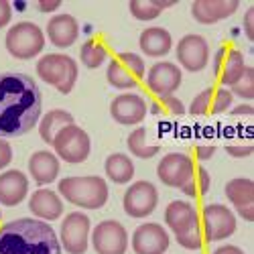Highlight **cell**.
I'll list each match as a JSON object with an SVG mask.
<instances>
[{"label":"cell","instance_id":"cell-25","mask_svg":"<svg viewBox=\"0 0 254 254\" xmlns=\"http://www.w3.org/2000/svg\"><path fill=\"white\" fill-rule=\"evenodd\" d=\"M61 163L51 151H37L29 159V173L37 185H49L59 177Z\"/></svg>","mask_w":254,"mask_h":254},{"label":"cell","instance_id":"cell-13","mask_svg":"<svg viewBox=\"0 0 254 254\" xmlns=\"http://www.w3.org/2000/svg\"><path fill=\"white\" fill-rule=\"evenodd\" d=\"M183 73L179 65L171 61H159L146 73V88L157 98L161 96H173L181 86Z\"/></svg>","mask_w":254,"mask_h":254},{"label":"cell","instance_id":"cell-16","mask_svg":"<svg viewBox=\"0 0 254 254\" xmlns=\"http://www.w3.org/2000/svg\"><path fill=\"white\" fill-rule=\"evenodd\" d=\"M193 159L185 155V153H169L161 159L159 167H157V175L161 179V183H165L167 187H177L181 189L183 183L189 179L193 171Z\"/></svg>","mask_w":254,"mask_h":254},{"label":"cell","instance_id":"cell-4","mask_svg":"<svg viewBox=\"0 0 254 254\" xmlns=\"http://www.w3.org/2000/svg\"><path fill=\"white\" fill-rule=\"evenodd\" d=\"M37 75L59 94H69L79 75L77 63L65 53H47L37 61Z\"/></svg>","mask_w":254,"mask_h":254},{"label":"cell","instance_id":"cell-20","mask_svg":"<svg viewBox=\"0 0 254 254\" xmlns=\"http://www.w3.org/2000/svg\"><path fill=\"white\" fill-rule=\"evenodd\" d=\"M238 0H195L191 14L199 25H216L238 10Z\"/></svg>","mask_w":254,"mask_h":254},{"label":"cell","instance_id":"cell-14","mask_svg":"<svg viewBox=\"0 0 254 254\" xmlns=\"http://www.w3.org/2000/svg\"><path fill=\"white\" fill-rule=\"evenodd\" d=\"M130 244L134 254H165L171 244V238L161 224L146 222L134 230Z\"/></svg>","mask_w":254,"mask_h":254},{"label":"cell","instance_id":"cell-5","mask_svg":"<svg viewBox=\"0 0 254 254\" xmlns=\"http://www.w3.org/2000/svg\"><path fill=\"white\" fill-rule=\"evenodd\" d=\"M4 45L6 51L16 59H33L45 49V33L39 25L23 20L8 29Z\"/></svg>","mask_w":254,"mask_h":254},{"label":"cell","instance_id":"cell-18","mask_svg":"<svg viewBox=\"0 0 254 254\" xmlns=\"http://www.w3.org/2000/svg\"><path fill=\"white\" fill-rule=\"evenodd\" d=\"M234 96L230 94L228 88H205L199 92L191 106H189V114L193 116H211V114H224L232 108Z\"/></svg>","mask_w":254,"mask_h":254},{"label":"cell","instance_id":"cell-12","mask_svg":"<svg viewBox=\"0 0 254 254\" xmlns=\"http://www.w3.org/2000/svg\"><path fill=\"white\" fill-rule=\"evenodd\" d=\"M246 69V61L242 51L230 45H222L214 57V75L220 81V86L232 88L242 77Z\"/></svg>","mask_w":254,"mask_h":254},{"label":"cell","instance_id":"cell-8","mask_svg":"<svg viewBox=\"0 0 254 254\" xmlns=\"http://www.w3.org/2000/svg\"><path fill=\"white\" fill-rule=\"evenodd\" d=\"M90 232H92L90 218L81 214V211H71V214L63 218L59 228L61 248L69 254H83L90 244Z\"/></svg>","mask_w":254,"mask_h":254},{"label":"cell","instance_id":"cell-21","mask_svg":"<svg viewBox=\"0 0 254 254\" xmlns=\"http://www.w3.org/2000/svg\"><path fill=\"white\" fill-rule=\"evenodd\" d=\"M29 209L33 211V216H37V220L55 222L63 216V199L53 189L39 187L29 197Z\"/></svg>","mask_w":254,"mask_h":254},{"label":"cell","instance_id":"cell-39","mask_svg":"<svg viewBox=\"0 0 254 254\" xmlns=\"http://www.w3.org/2000/svg\"><path fill=\"white\" fill-rule=\"evenodd\" d=\"M244 33L248 41H254V6H250L244 14Z\"/></svg>","mask_w":254,"mask_h":254},{"label":"cell","instance_id":"cell-38","mask_svg":"<svg viewBox=\"0 0 254 254\" xmlns=\"http://www.w3.org/2000/svg\"><path fill=\"white\" fill-rule=\"evenodd\" d=\"M12 18V6L8 0H0V29H4Z\"/></svg>","mask_w":254,"mask_h":254},{"label":"cell","instance_id":"cell-23","mask_svg":"<svg viewBox=\"0 0 254 254\" xmlns=\"http://www.w3.org/2000/svg\"><path fill=\"white\" fill-rule=\"evenodd\" d=\"M165 224L177 236V234H181V232L197 228L199 226V214H197L193 203L183 201V199H175L165 209Z\"/></svg>","mask_w":254,"mask_h":254},{"label":"cell","instance_id":"cell-22","mask_svg":"<svg viewBox=\"0 0 254 254\" xmlns=\"http://www.w3.org/2000/svg\"><path fill=\"white\" fill-rule=\"evenodd\" d=\"M29 195V179L18 169H8L0 173V203L6 207H14L23 203Z\"/></svg>","mask_w":254,"mask_h":254},{"label":"cell","instance_id":"cell-15","mask_svg":"<svg viewBox=\"0 0 254 254\" xmlns=\"http://www.w3.org/2000/svg\"><path fill=\"white\" fill-rule=\"evenodd\" d=\"M177 61L183 65L187 71H201L205 69L207 61H209V45L205 37L201 35H185L179 43H177Z\"/></svg>","mask_w":254,"mask_h":254},{"label":"cell","instance_id":"cell-3","mask_svg":"<svg viewBox=\"0 0 254 254\" xmlns=\"http://www.w3.org/2000/svg\"><path fill=\"white\" fill-rule=\"evenodd\" d=\"M59 195L83 209H100L108 201V183L104 177H65L59 181Z\"/></svg>","mask_w":254,"mask_h":254},{"label":"cell","instance_id":"cell-44","mask_svg":"<svg viewBox=\"0 0 254 254\" xmlns=\"http://www.w3.org/2000/svg\"><path fill=\"white\" fill-rule=\"evenodd\" d=\"M0 222H2V209H0Z\"/></svg>","mask_w":254,"mask_h":254},{"label":"cell","instance_id":"cell-34","mask_svg":"<svg viewBox=\"0 0 254 254\" xmlns=\"http://www.w3.org/2000/svg\"><path fill=\"white\" fill-rule=\"evenodd\" d=\"M230 94L232 96H238L242 100H252L254 98V67L246 65L242 77L230 88Z\"/></svg>","mask_w":254,"mask_h":254},{"label":"cell","instance_id":"cell-27","mask_svg":"<svg viewBox=\"0 0 254 254\" xmlns=\"http://www.w3.org/2000/svg\"><path fill=\"white\" fill-rule=\"evenodd\" d=\"M104 171H106V177H108L112 183L124 185V183H130L134 177V163L128 155L112 153L104 163Z\"/></svg>","mask_w":254,"mask_h":254},{"label":"cell","instance_id":"cell-26","mask_svg":"<svg viewBox=\"0 0 254 254\" xmlns=\"http://www.w3.org/2000/svg\"><path fill=\"white\" fill-rule=\"evenodd\" d=\"M140 51L149 57H165L173 47V37L163 27H149L140 33Z\"/></svg>","mask_w":254,"mask_h":254},{"label":"cell","instance_id":"cell-19","mask_svg":"<svg viewBox=\"0 0 254 254\" xmlns=\"http://www.w3.org/2000/svg\"><path fill=\"white\" fill-rule=\"evenodd\" d=\"M226 197L236 207L238 216L254 222V183L248 177H236L226 183Z\"/></svg>","mask_w":254,"mask_h":254},{"label":"cell","instance_id":"cell-9","mask_svg":"<svg viewBox=\"0 0 254 254\" xmlns=\"http://www.w3.org/2000/svg\"><path fill=\"white\" fill-rule=\"evenodd\" d=\"M203 220V236L207 242H222L236 232V216L230 207L222 203H209L201 211Z\"/></svg>","mask_w":254,"mask_h":254},{"label":"cell","instance_id":"cell-43","mask_svg":"<svg viewBox=\"0 0 254 254\" xmlns=\"http://www.w3.org/2000/svg\"><path fill=\"white\" fill-rule=\"evenodd\" d=\"M211 254H244V250H242V248H238V246H234V244H226V246L216 248Z\"/></svg>","mask_w":254,"mask_h":254},{"label":"cell","instance_id":"cell-29","mask_svg":"<svg viewBox=\"0 0 254 254\" xmlns=\"http://www.w3.org/2000/svg\"><path fill=\"white\" fill-rule=\"evenodd\" d=\"M79 59L88 69H98L108 59V47L100 39H88L79 49Z\"/></svg>","mask_w":254,"mask_h":254},{"label":"cell","instance_id":"cell-35","mask_svg":"<svg viewBox=\"0 0 254 254\" xmlns=\"http://www.w3.org/2000/svg\"><path fill=\"white\" fill-rule=\"evenodd\" d=\"M177 242L185 248V250H199L201 244H203V234H201V228H191L187 232H181V234L175 236Z\"/></svg>","mask_w":254,"mask_h":254},{"label":"cell","instance_id":"cell-28","mask_svg":"<svg viewBox=\"0 0 254 254\" xmlns=\"http://www.w3.org/2000/svg\"><path fill=\"white\" fill-rule=\"evenodd\" d=\"M69 124H73V116L67 110H59V108L49 110L47 114H43V118L39 122V134L43 138V142L51 144L53 138L57 136V132Z\"/></svg>","mask_w":254,"mask_h":254},{"label":"cell","instance_id":"cell-11","mask_svg":"<svg viewBox=\"0 0 254 254\" xmlns=\"http://www.w3.org/2000/svg\"><path fill=\"white\" fill-rule=\"evenodd\" d=\"M159 205V191L151 181H136L124 193L122 207L130 218H146Z\"/></svg>","mask_w":254,"mask_h":254},{"label":"cell","instance_id":"cell-42","mask_svg":"<svg viewBox=\"0 0 254 254\" xmlns=\"http://www.w3.org/2000/svg\"><path fill=\"white\" fill-rule=\"evenodd\" d=\"M230 114L232 116H252L254 114V108H252L250 104H240V106H236V108H232Z\"/></svg>","mask_w":254,"mask_h":254},{"label":"cell","instance_id":"cell-1","mask_svg":"<svg viewBox=\"0 0 254 254\" xmlns=\"http://www.w3.org/2000/svg\"><path fill=\"white\" fill-rule=\"evenodd\" d=\"M43 96L37 81L18 71L0 73V138L31 132L41 120Z\"/></svg>","mask_w":254,"mask_h":254},{"label":"cell","instance_id":"cell-41","mask_svg":"<svg viewBox=\"0 0 254 254\" xmlns=\"http://www.w3.org/2000/svg\"><path fill=\"white\" fill-rule=\"evenodd\" d=\"M61 4H63L61 0H39V2H37V8H39L41 12H55Z\"/></svg>","mask_w":254,"mask_h":254},{"label":"cell","instance_id":"cell-37","mask_svg":"<svg viewBox=\"0 0 254 254\" xmlns=\"http://www.w3.org/2000/svg\"><path fill=\"white\" fill-rule=\"evenodd\" d=\"M12 163V146L6 138H0V171Z\"/></svg>","mask_w":254,"mask_h":254},{"label":"cell","instance_id":"cell-36","mask_svg":"<svg viewBox=\"0 0 254 254\" xmlns=\"http://www.w3.org/2000/svg\"><path fill=\"white\" fill-rule=\"evenodd\" d=\"M226 153L230 157H234V159H246V157H250L254 153V146H252L250 140H246V142H230V144H226Z\"/></svg>","mask_w":254,"mask_h":254},{"label":"cell","instance_id":"cell-31","mask_svg":"<svg viewBox=\"0 0 254 254\" xmlns=\"http://www.w3.org/2000/svg\"><path fill=\"white\" fill-rule=\"evenodd\" d=\"M126 144H128V151L138 159H153L161 151L159 144H149L146 142V128H142V126H138L136 130H132L128 134Z\"/></svg>","mask_w":254,"mask_h":254},{"label":"cell","instance_id":"cell-7","mask_svg":"<svg viewBox=\"0 0 254 254\" xmlns=\"http://www.w3.org/2000/svg\"><path fill=\"white\" fill-rule=\"evenodd\" d=\"M146 75V67L140 55L136 53H118L110 59L108 69H106V79L116 90H132L142 81Z\"/></svg>","mask_w":254,"mask_h":254},{"label":"cell","instance_id":"cell-6","mask_svg":"<svg viewBox=\"0 0 254 254\" xmlns=\"http://www.w3.org/2000/svg\"><path fill=\"white\" fill-rule=\"evenodd\" d=\"M51 146L55 149L57 159L65 161L69 165L83 163L92 153V140H90L88 132L83 130L81 126H77L75 122L65 126V128H61L57 132V136L53 138Z\"/></svg>","mask_w":254,"mask_h":254},{"label":"cell","instance_id":"cell-40","mask_svg":"<svg viewBox=\"0 0 254 254\" xmlns=\"http://www.w3.org/2000/svg\"><path fill=\"white\" fill-rule=\"evenodd\" d=\"M216 153V146L214 144H197L195 146V157L197 161H209Z\"/></svg>","mask_w":254,"mask_h":254},{"label":"cell","instance_id":"cell-10","mask_svg":"<svg viewBox=\"0 0 254 254\" xmlns=\"http://www.w3.org/2000/svg\"><path fill=\"white\" fill-rule=\"evenodd\" d=\"M92 246L98 254H126L128 232L116 220H104L92 230Z\"/></svg>","mask_w":254,"mask_h":254},{"label":"cell","instance_id":"cell-2","mask_svg":"<svg viewBox=\"0 0 254 254\" xmlns=\"http://www.w3.org/2000/svg\"><path fill=\"white\" fill-rule=\"evenodd\" d=\"M0 254H63L49 222L20 218L0 226Z\"/></svg>","mask_w":254,"mask_h":254},{"label":"cell","instance_id":"cell-30","mask_svg":"<svg viewBox=\"0 0 254 254\" xmlns=\"http://www.w3.org/2000/svg\"><path fill=\"white\" fill-rule=\"evenodd\" d=\"M209 185H211V179H209L207 169L205 167H193V171L189 175V179L183 183L181 191L187 197H201L209 191Z\"/></svg>","mask_w":254,"mask_h":254},{"label":"cell","instance_id":"cell-24","mask_svg":"<svg viewBox=\"0 0 254 254\" xmlns=\"http://www.w3.org/2000/svg\"><path fill=\"white\" fill-rule=\"evenodd\" d=\"M47 37L57 49L71 47L79 37V25L71 14H55L47 23Z\"/></svg>","mask_w":254,"mask_h":254},{"label":"cell","instance_id":"cell-17","mask_svg":"<svg viewBox=\"0 0 254 254\" xmlns=\"http://www.w3.org/2000/svg\"><path fill=\"white\" fill-rule=\"evenodd\" d=\"M149 112V104L140 94L128 92V94H120L112 100L110 104V114L118 124L124 126H134L140 124Z\"/></svg>","mask_w":254,"mask_h":254},{"label":"cell","instance_id":"cell-33","mask_svg":"<svg viewBox=\"0 0 254 254\" xmlns=\"http://www.w3.org/2000/svg\"><path fill=\"white\" fill-rule=\"evenodd\" d=\"M128 8L136 20H155L163 12L155 0H130Z\"/></svg>","mask_w":254,"mask_h":254},{"label":"cell","instance_id":"cell-32","mask_svg":"<svg viewBox=\"0 0 254 254\" xmlns=\"http://www.w3.org/2000/svg\"><path fill=\"white\" fill-rule=\"evenodd\" d=\"M151 114H155V116H183L185 104L175 96H161L151 104Z\"/></svg>","mask_w":254,"mask_h":254}]
</instances>
